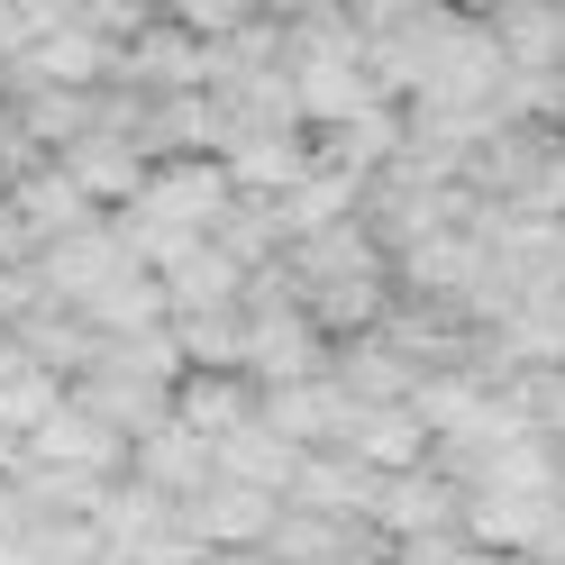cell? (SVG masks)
<instances>
[{
	"label": "cell",
	"mask_w": 565,
	"mask_h": 565,
	"mask_svg": "<svg viewBox=\"0 0 565 565\" xmlns=\"http://www.w3.org/2000/svg\"><path fill=\"white\" fill-rule=\"evenodd\" d=\"M201 565H282V556H274V547H265V539H256V547H210V556H201Z\"/></svg>",
	"instance_id": "cell-8"
},
{
	"label": "cell",
	"mask_w": 565,
	"mask_h": 565,
	"mask_svg": "<svg viewBox=\"0 0 565 565\" xmlns=\"http://www.w3.org/2000/svg\"><path fill=\"white\" fill-rule=\"evenodd\" d=\"M565 511V492H502V483H475V502H466V539L483 547H502V556H529L556 529Z\"/></svg>",
	"instance_id": "cell-6"
},
{
	"label": "cell",
	"mask_w": 565,
	"mask_h": 565,
	"mask_svg": "<svg viewBox=\"0 0 565 565\" xmlns=\"http://www.w3.org/2000/svg\"><path fill=\"white\" fill-rule=\"evenodd\" d=\"M55 164L74 173V192H83L92 210H119V201L137 192V173H147V137H137L128 119H110V100H100V119H92L83 137H64Z\"/></svg>",
	"instance_id": "cell-2"
},
{
	"label": "cell",
	"mask_w": 565,
	"mask_h": 565,
	"mask_svg": "<svg viewBox=\"0 0 565 565\" xmlns=\"http://www.w3.org/2000/svg\"><path fill=\"white\" fill-rule=\"evenodd\" d=\"M156 10H164V0H156Z\"/></svg>",
	"instance_id": "cell-10"
},
{
	"label": "cell",
	"mask_w": 565,
	"mask_h": 565,
	"mask_svg": "<svg viewBox=\"0 0 565 565\" xmlns=\"http://www.w3.org/2000/svg\"><path fill=\"white\" fill-rule=\"evenodd\" d=\"M547 201H556V210H565V164H556V173H547Z\"/></svg>",
	"instance_id": "cell-9"
},
{
	"label": "cell",
	"mask_w": 565,
	"mask_h": 565,
	"mask_svg": "<svg viewBox=\"0 0 565 565\" xmlns=\"http://www.w3.org/2000/svg\"><path fill=\"white\" fill-rule=\"evenodd\" d=\"M128 475H137V483H156L164 502H192V492L220 475V447H210L201 429H183V419L164 411V419H147V429L128 438Z\"/></svg>",
	"instance_id": "cell-4"
},
{
	"label": "cell",
	"mask_w": 565,
	"mask_h": 565,
	"mask_svg": "<svg viewBox=\"0 0 565 565\" xmlns=\"http://www.w3.org/2000/svg\"><path fill=\"white\" fill-rule=\"evenodd\" d=\"M228 201H237V183H228V164H220V156L173 147V156H147L137 192L110 210V220H119V237H128V256L147 265L164 237H201V228H220V220H228Z\"/></svg>",
	"instance_id": "cell-1"
},
{
	"label": "cell",
	"mask_w": 565,
	"mask_h": 565,
	"mask_svg": "<svg viewBox=\"0 0 565 565\" xmlns=\"http://www.w3.org/2000/svg\"><path fill=\"white\" fill-rule=\"evenodd\" d=\"M183 511H192V529H201L210 547H256L265 529H274V492L265 483H237V475H210Z\"/></svg>",
	"instance_id": "cell-7"
},
{
	"label": "cell",
	"mask_w": 565,
	"mask_h": 565,
	"mask_svg": "<svg viewBox=\"0 0 565 565\" xmlns=\"http://www.w3.org/2000/svg\"><path fill=\"white\" fill-rule=\"evenodd\" d=\"M556 492H565V483H556Z\"/></svg>",
	"instance_id": "cell-11"
},
{
	"label": "cell",
	"mask_w": 565,
	"mask_h": 565,
	"mask_svg": "<svg viewBox=\"0 0 565 565\" xmlns=\"http://www.w3.org/2000/svg\"><path fill=\"white\" fill-rule=\"evenodd\" d=\"M246 374H256V393L265 383H301V374H320L329 365V347H320V329H310V310L301 301H274V310H256L246 320V356H237Z\"/></svg>",
	"instance_id": "cell-5"
},
{
	"label": "cell",
	"mask_w": 565,
	"mask_h": 565,
	"mask_svg": "<svg viewBox=\"0 0 565 565\" xmlns=\"http://www.w3.org/2000/svg\"><path fill=\"white\" fill-rule=\"evenodd\" d=\"M147 274H156V292H164V320L173 310H220V301H246V265L228 256L220 237H164L156 256H147Z\"/></svg>",
	"instance_id": "cell-3"
}]
</instances>
